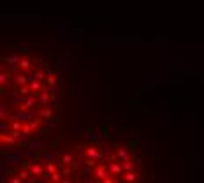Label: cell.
<instances>
[{"label": "cell", "mask_w": 204, "mask_h": 183, "mask_svg": "<svg viewBox=\"0 0 204 183\" xmlns=\"http://www.w3.org/2000/svg\"><path fill=\"white\" fill-rule=\"evenodd\" d=\"M70 162H74L70 153H62L60 155V166H65V164H70Z\"/></svg>", "instance_id": "9c48e42d"}, {"label": "cell", "mask_w": 204, "mask_h": 183, "mask_svg": "<svg viewBox=\"0 0 204 183\" xmlns=\"http://www.w3.org/2000/svg\"><path fill=\"white\" fill-rule=\"evenodd\" d=\"M102 183H114V180H113V176H107L106 180H102Z\"/></svg>", "instance_id": "e0dca14e"}, {"label": "cell", "mask_w": 204, "mask_h": 183, "mask_svg": "<svg viewBox=\"0 0 204 183\" xmlns=\"http://www.w3.org/2000/svg\"><path fill=\"white\" fill-rule=\"evenodd\" d=\"M51 159H53V157H51V155H44V160H48V162H51Z\"/></svg>", "instance_id": "d6986e66"}, {"label": "cell", "mask_w": 204, "mask_h": 183, "mask_svg": "<svg viewBox=\"0 0 204 183\" xmlns=\"http://www.w3.org/2000/svg\"><path fill=\"white\" fill-rule=\"evenodd\" d=\"M18 176L25 181V180H28V176H32V174H30V171H20V174H18Z\"/></svg>", "instance_id": "5bb4252c"}, {"label": "cell", "mask_w": 204, "mask_h": 183, "mask_svg": "<svg viewBox=\"0 0 204 183\" xmlns=\"http://www.w3.org/2000/svg\"><path fill=\"white\" fill-rule=\"evenodd\" d=\"M46 173H48V174H53V173H56V164H53V162H48V164H46Z\"/></svg>", "instance_id": "8fae6325"}, {"label": "cell", "mask_w": 204, "mask_h": 183, "mask_svg": "<svg viewBox=\"0 0 204 183\" xmlns=\"http://www.w3.org/2000/svg\"><path fill=\"white\" fill-rule=\"evenodd\" d=\"M51 183H55V181H51Z\"/></svg>", "instance_id": "44dd1931"}, {"label": "cell", "mask_w": 204, "mask_h": 183, "mask_svg": "<svg viewBox=\"0 0 204 183\" xmlns=\"http://www.w3.org/2000/svg\"><path fill=\"white\" fill-rule=\"evenodd\" d=\"M107 171L111 176H118V174H123L125 171L121 167V164H118V160H111V164L107 166Z\"/></svg>", "instance_id": "7a4b0ae2"}, {"label": "cell", "mask_w": 204, "mask_h": 183, "mask_svg": "<svg viewBox=\"0 0 204 183\" xmlns=\"http://www.w3.org/2000/svg\"><path fill=\"white\" fill-rule=\"evenodd\" d=\"M116 157H118L120 160H130V155H128V151H127L125 148H118L116 150Z\"/></svg>", "instance_id": "52a82bcc"}, {"label": "cell", "mask_w": 204, "mask_h": 183, "mask_svg": "<svg viewBox=\"0 0 204 183\" xmlns=\"http://www.w3.org/2000/svg\"><path fill=\"white\" fill-rule=\"evenodd\" d=\"M11 183H23V180H21L20 176H14L13 180H11Z\"/></svg>", "instance_id": "2e32d148"}, {"label": "cell", "mask_w": 204, "mask_h": 183, "mask_svg": "<svg viewBox=\"0 0 204 183\" xmlns=\"http://www.w3.org/2000/svg\"><path fill=\"white\" fill-rule=\"evenodd\" d=\"M123 176H125V181H127V183H132V181H135V180L139 178L135 171H127V173H125Z\"/></svg>", "instance_id": "ba28073f"}, {"label": "cell", "mask_w": 204, "mask_h": 183, "mask_svg": "<svg viewBox=\"0 0 204 183\" xmlns=\"http://www.w3.org/2000/svg\"><path fill=\"white\" fill-rule=\"evenodd\" d=\"M39 116L44 120H53V109L44 106V107H39Z\"/></svg>", "instance_id": "277c9868"}, {"label": "cell", "mask_w": 204, "mask_h": 183, "mask_svg": "<svg viewBox=\"0 0 204 183\" xmlns=\"http://www.w3.org/2000/svg\"><path fill=\"white\" fill-rule=\"evenodd\" d=\"M84 153H86V157L88 159H95V160H102V153L98 151V148L97 146H86L84 148Z\"/></svg>", "instance_id": "6da1fadb"}, {"label": "cell", "mask_w": 204, "mask_h": 183, "mask_svg": "<svg viewBox=\"0 0 204 183\" xmlns=\"http://www.w3.org/2000/svg\"><path fill=\"white\" fill-rule=\"evenodd\" d=\"M84 164H86L88 167H97V160H95V159H88Z\"/></svg>", "instance_id": "9a60e30c"}, {"label": "cell", "mask_w": 204, "mask_h": 183, "mask_svg": "<svg viewBox=\"0 0 204 183\" xmlns=\"http://www.w3.org/2000/svg\"><path fill=\"white\" fill-rule=\"evenodd\" d=\"M0 141L4 143V144H14L16 143V137H14L13 134H0Z\"/></svg>", "instance_id": "8992f818"}, {"label": "cell", "mask_w": 204, "mask_h": 183, "mask_svg": "<svg viewBox=\"0 0 204 183\" xmlns=\"http://www.w3.org/2000/svg\"><path fill=\"white\" fill-rule=\"evenodd\" d=\"M62 183H72L70 180H62Z\"/></svg>", "instance_id": "ffe728a7"}, {"label": "cell", "mask_w": 204, "mask_h": 183, "mask_svg": "<svg viewBox=\"0 0 204 183\" xmlns=\"http://www.w3.org/2000/svg\"><path fill=\"white\" fill-rule=\"evenodd\" d=\"M30 174L32 176H44V167H42L41 164H34V166H30Z\"/></svg>", "instance_id": "5b68a950"}, {"label": "cell", "mask_w": 204, "mask_h": 183, "mask_svg": "<svg viewBox=\"0 0 204 183\" xmlns=\"http://www.w3.org/2000/svg\"><path fill=\"white\" fill-rule=\"evenodd\" d=\"M72 173V169L70 167H63V174H70Z\"/></svg>", "instance_id": "ac0fdd59"}, {"label": "cell", "mask_w": 204, "mask_h": 183, "mask_svg": "<svg viewBox=\"0 0 204 183\" xmlns=\"http://www.w3.org/2000/svg\"><path fill=\"white\" fill-rule=\"evenodd\" d=\"M107 173H109V171H107V167H106L104 164H100V166H97V167H95V176H97L98 181L106 180V178H107V176H106Z\"/></svg>", "instance_id": "3957f363"}, {"label": "cell", "mask_w": 204, "mask_h": 183, "mask_svg": "<svg viewBox=\"0 0 204 183\" xmlns=\"http://www.w3.org/2000/svg\"><path fill=\"white\" fill-rule=\"evenodd\" d=\"M9 132V123L7 121H2V125H0V134H7Z\"/></svg>", "instance_id": "4fadbf2b"}, {"label": "cell", "mask_w": 204, "mask_h": 183, "mask_svg": "<svg viewBox=\"0 0 204 183\" xmlns=\"http://www.w3.org/2000/svg\"><path fill=\"white\" fill-rule=\"evenodd\" d=\"M51 181H55V183H62V174L56 171V173H53L51 174Z\"/></svg>", "instance_id": "7c38bea8"}, {"label": "cell", "mask_w": 204, "mask_h": 183, "mask_svg": "<svg viewBox=\"0 0 204 183\" xmlns=\"http://www.w3.org/2000/svg\"><path fill=\"white\" fill-rule=\"evenodd\" d=\"M121 167H123V171H134V164L130 160H121Z\"/></svg>", "instance_id": "30bf717a"}]
</instances>
